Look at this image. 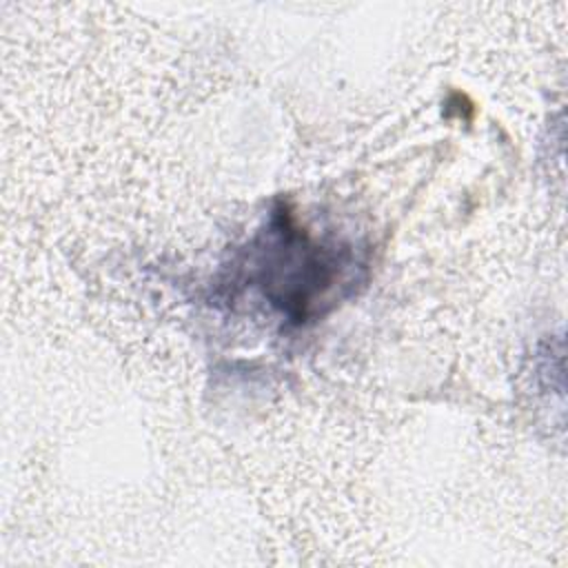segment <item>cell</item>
Instances as JSON below:
<instances>
[{
    "instance_id": "1",
    "label": "cell",
    "mask_w": 568,
    "mask_h": 568,
    "mask_svg": "<svg viewBox=\"0 0 568 568\" xmlns=\"http://www.w3.org/2000/svg\"><path fill=\"white\" fill-rule=\"evenodd\" d=\"M355 268L353 246L313 240L284 206L273 211L266 229L240 260L244 284L293 326L333 306L339 300L335 291L353 284Z\"/></svg>"
}]
</instances>
